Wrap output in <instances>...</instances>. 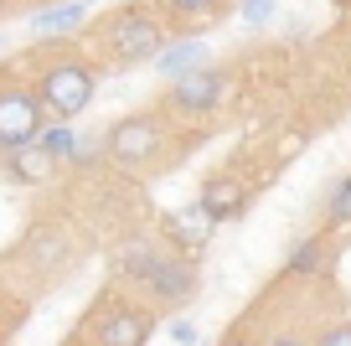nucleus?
<instances>
[{"instance_id":"obj_6","label":"nucleus","mask_w":351,"mask_h":346,"mask_svg":"<svg viewBox=\"0 0 351 346\" xmlns=\"http://www.w3.org/2000/svg\"><path fill=\"white\" fill-rule=\"evenodd\" d=\"M93 346H145L155 331V310L145 305H130V300H109L93 310Z\"/></svg>"},{"instance_id":"obj_17","label":"nucleus","mask_w":351,"mask_h":346,"mask_svg":"<svg viewBox=\"0 0 351 346\" xmlns=\"http://www.w3.org/2000/svg\"><path fill=\"white\" fill-rule=\"evenodd\" d=\"M274 11H279V0H243L238 5V16L248 26H263V21H274Z\"/></svg>"},{"instance_id":"obj_24","label":"nucleus","mask_w":351,"mask_h":346,"mask_svg":"<svg viewBox=\"0 0 351 346\" xmlns=\"http://www.w3.org/2000/svg\"><path fill=\"white\" fill-rule=\"evenodd\" d=\"M5 78H11V67H0V83H5Z\"/></svg>"},{"instance_id":"obj_10","label":"nucleus","mask_w":351,"mask_h":346,"mask_svg":"<svg viewBox=\"0 0 351 346\" xmlns=\"http://www.w3.org/2000/svg\"><path fill=\"white\" fill-rule=\"evenodd\" d=\"M57 165H62V161H57L42 140H36V145H21V150L5 155V176H11L16 186H47V181L57 176Z\"/></svg>"},{"instance_id":"obj_19","label":"nucleus","mask_w":351,"mask_h":346,"mask_svg":"<svg viewBox=\"0 0 351 346\" xmlns=\"http://www.w3.org/2000/svg\"><path fill=\"white\" fill-rule=\"evenodd\" d=\"M165 336H171L176 346H197V325H191V321H171V331H165Z\"/></svg>"},{"instance_id":"obj_18","label":"nucleus","mask_w":351,"mask_h":346,"mask_svg":"<svg viewBox=\"0 0 351 346\" xmlns=\"http://www.w3.org/2000/svg\"><path fill=\"white\" fill-rule=\"evenodd\" d=\"M315 346H351V321H336V325H326Z\"/></svg>"},{"instance_id":"obj_20","label":"nucleus","mask_w":351,"mask_h":346,"mask_svg":"<svg viewBox=\"0 0 351 346\" xmlns=\"http://www.w3.org/2000/svg\"><path fill=\"white\" fill-rule=\"evenodd\" d=\"M99 150H104L99 140H83V135H77V155H73V165H93V161H99Z\"/></svg>"},{"instance_id":"obj_15","label":"nucleus","mask_w":351,"mask_h":346,"mask_svg":"<svg viewBox=\"0 0 351 346\" xmlns=\"http://www.w3.org/2000/svg\"><path fill=\"white\" fill-rule=\"evenodd\" d=\"M42 145H47V150H52L62 165H73V155H77V130H73V119L47 124V130H42Z\"/></svg>"},{"instance_id":"obj_22","label":"nucleus","mask_w":351,"mask_h":346,"mask_svg":"<svg viewBox=\"0 0 351 346\" xmlns=\"http://www.w3.org/2000/svg\"><path fill=\"white\" fill-rule=\"evenodd\" d=\"M222 346H248V341H243V336H228V341H222Z\"/></svg>"},{"instance_id":"obj_21","label":"nucleus","mask_w":351,"mask_h":346,"mask_svg":"<svg viewBox=\"0 0 351 346\" xmlns=\"http://www.w3.org/2000/svg\"><path fill=\"white\" fill-rule=\"evenodd\" d=\"M269 346H305V341H300V336H274Z\"/></svg>"},{"instance_id":"obj_3","label":"nucleus","mask_w":351,"mask_h":346,"mask_svg":"<svg viewBox=\"0 0 351 346\" xmlns=\"http://www.w3.org/2000/svg\"><path fill=\"white\" fill-rule=\"evenodd\" d=\"M36 98H42L47 119H77L93 93H99V67L88 62V57H57L36 73Z\"/></svg>"},{"instance_id":"obj_12","label":"nucleus","mask_w":351,"mask_h":346,"mask_svg":"<svg viewBox=\"0 0 351 346\" xmlns=\"http://www.w3.org/2000/svg\"><path fill=\"white\" fill-rule=\"evenodd\" d=\"M197 67H207V42H197V36L165 42V52L155 57V73H160L165 83H176L181 73H197Z\"/></svg>"},{"instance_id":"obj_2","label":"nucleus","mask_w":351,"mask_h":346,"mask_svg":"<svg viewBox=\"0 0 351 346\" xmlns=\"http://www.w3.org/2000/svg\"><path fill=\"white\" fill-rule=\"evenodd\" d=\"M119 274L134 284V290H145L150 300L160 305H181L197 295V259H186V253H171L160 249V243H124L119 249Z\"/></svg>"},{"instance_id":"obj_4","label":"nucleus","mask_w":351,"mask_h":346,"mask_svg":"<svg viewBox=\"0 0 351 346\" xmlns=\"http://www.w3.org/2000/svg\"><path fill=\"white\" fill-rule=\"evenodd\" d=\"M160 150H165V114L160 108L124 114V119H114L109 135H104V155H109V165H119V171H140V165H150Z\"/></svg>"},{"instance_id":"obj_16","label":"nucleus","mask_w":351,"mask_h":346,"mask_svg":"<svg viewBox=\"0 0 351 346\" xmlns=\"http://www.w3.org/2000/svg\"><path fill=\"white\" fill-rule=\"evenodd\" d=\"M326 222H336V227H351V171L341 176L336 186H330V196H326Z\"/></svg>"},{"instance_id":"obj_23","label":"nucleus","mask_w":351,"mask_h":346,"mask_svg":"<svg viewBox=\"0 0 351 346\" xmlns=\"http://www.w3.org/2000/svg\"><path fill=\"white\" fill-rule=\"evenodd\" d=\"M330 5H341V11H351V0H330Z\"/></svg>"},{"instance_id":"obj_25","label":"nucleus","mask_w":351,"mask_h":346,"mask_svg":"<svg viewBox=\"0 0 351 346\" xmlns=\"http://www.w3.org/2000/svg\"><path fill=\"white\" fill-rule=\"evenodd\" d=\"M83 5H93V0H83Z\"/></svg>"},{"instance_id":"obj_5","label":"nucleus","mask_w":351,"mask_h":346,"mask_svg":"<svg viewBox=\"0 0 351 346\" xmlns=\"http://www.w3.org/2000/svg\"><path fill=\"white\" fill-rule=\"evenodd\" d=\"M42 130H47V108L36 98V88L5 78L0 83V155L21 150V145H36Z\"/></svg>"},{"instance_id":"obj_13","label":"nucleus","mask_w":351,"mask_h":346,"mask_svg":"<svg viewBox=\"0 0 351 346\" xmlns=\"http://www.w3.org/2000/svg\"><path fill=\"white\" fill-rule=\"evenodd\" d=\"M285 269H289V274H305V279L326 274V269H330V238H326V233H310V238H300Z\"/></svg>"},{"instance_id":"obj_14","label":"nucleus","mask_w":351,"mask_h":346,"mask_svg":"<svg viewBox=\"0 0 351 346\" xmlns=\"http://www.w3.org/2000/svg\"><path fill=\"white\" fill-rule=\"evenodd\" d=\"M150 5L160 16H171V21H212L228 0H150Z\"/></svg>"},{"instance_id":"obj_11","label":"nucleus","mask_w":351,"mask_h":346,"mask_svg":"<svg viewBox=\"0 0 351 346\" xmlns=\"http://www.w3.org/2000/svg\"><path fill=\"white\" fill-rule=\"evenodd\" d=\"M88 26V5L83 0H57V5H42L32 16V36H73Z\"/></svg>"},{"instance_id":"obj_1","label":"nucleus","mask_w":351,"mask_h":346,"mask_svg":"<svg viewBox=\"0 0 351 346\" xmlns=\"http://www.w3.org/2000/svg\"><path fill=\"white\" fill-rule=\"evenodd\" d=\"M88 36H93V47H99V57L104 62H114V67H140V62H155V57L165 52V26H160V16L150 11V5H119V11H109V16H99V21L88 26Z\"/></svg>"},{"instance_id":"obj_7","label":"nucleus","mask_w":351,"mask_h":346,"mask_svg":"<svg viewBox=\"0 0 351 346\" xmlns=\"http://www.w3.org/2000/svg\"><path fill=\"white\" fill-rule=\"evenodd\" d=\"M228 67H197V73H181L171 88H165V108L176 114H212V108L228 98Z\"/></svg>"},{"instance_id":"obj_8","label":"nucleus","mask_w":351,"mask_h":346,"mask_svg":"<svg viewBox=\"0 0 351 346\" xmlns=\"http://www.w3.org/2000/svg\"><path fill=\"white\" fill-rule=\"evenodd\" d=\"M197 207L212 217V222H238V217L248 212V181H243V176H232V171L207 176V181H202V192H197Z\"/></svg>"},{"instance_id":"obj_9","label":"nucleus","mask_w":351,"mask_h":346,"mask_svg":"<svg viewBox=\"0 0 351 346\" xmlns=\"http://www.w3.org/2000/svg\"><path fill=\"white\" fill-rule=\"evenodd\" d=\"M212 227H217V222H212V217L202 212L197 202H191V207H181V212H171V217H165V238H171V249H181L186 259H197V253L207 249Z\"/></svg>"}]
</instances>
